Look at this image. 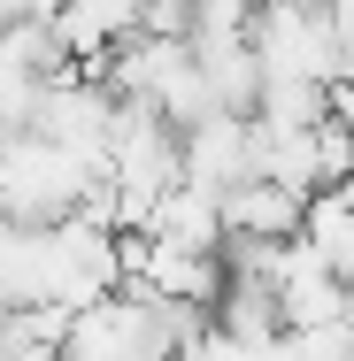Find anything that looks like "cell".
<instances>
[{
    "label": "cell",
    "instance_id": "1",
    "mask_svg": "<svg viewBox=\"0 0 354 361\" xmlns=\"http://www.w3.org/2000/svg\"><path fill=\"white\" fill-rule=\"evenodd\" d=\"M93 177H100V161H85V154H62L39 131H0V223H16V231H47V223L77 216Z\"/></svg>",
    "mask_w": 354,
    "mask_h": 361
},
{
    "label": "cell",
    "instance_id": "2",
    "mask_svg": "<svg viewBox=\"0 0 354 361\" xmlns=\"http://www.w3.org/2000/svg\"><path fill=\"white\" fill-rule=\"evenodd\" d=\"M247 47H254L262 77H300V85L339 77V31H331L324 0H254Z\"/></svg>",
    "mask_w": 354,
    "mask_h": 361
},
{
    "label": "cell",
    "instance_id": "3",
    "mask_svg": "<svg viewBox=\"0 0 354 361\" xmlns=\"http://www.w3.org/2000/svg\"><path fill=\"white\" fill-rule=\"evenodd\" d=\"M54 354L62 361H170L139 292H108V300L77 307L70 323H62V346Z\"/></svg>",
    "mask_w": 354,
    "mask_h": 361
},
{
    "label": "cell",
    "instance_id": "4",
    "mask_svg": "<svg viewBox=\"0 0 354 361\" xmlns=\"http://www.w3.org/2000/svg\"><path fill=\"white\" fill-rule=\"evenodd\" d=\"M108 116H116V100L100 92V77H93V70H62V77H47V85H39L31 131H39V139H54L62 154L100 161V146H108Z\"/></svg>",
    "mask_w": 354,
    "mask_h": 361
},
{
    "label": "cell",
    "instance_id": "5",
    "mask_svg": "<svg viewBox=\"0 0 354 361\" xmlns=\"http://www.w3.org/2000/svg\"><path fill=\"white\" fill-rule=\"evenodd\" d=\"M247 169V116H201L193 131H177V185L201 192H231Z\"/></svg>",
    "mask_w": 354,
    "mask_h": 361
},
{
    "label": "cell",
    "instance_id": "6",
    "mask_svg": "<svg viewBox=\"0 0 354 361\" xmlns=\"http://www.w3.org/2000/svg\"><path fill=\"white\" fill-rule=\"evenodd\" d=\"M124 292H154V300H185V307H216L223 292V262L216 254H193V246H162L146 238V262Z\"/></svg>",
    "mask_w": 354,
    "mask_h": 361
},
{
    "label": "cell",
    "instance_id": "7",
    "mask_svg": "<svg viewBox=\"0 0 354 361\" xmlns=\"http://www.w3.org/2000/svg\"><path fill=\"white\" fill-rule=\"evenodd\" d=\"M139 8L146 0H62L54 8V39H62V54L77 70H93L108 47H124L139 31Z\"/></svg>",
    "mask_w": 354,
    "mask_h": 361
},
{
    "label": "cell",
    "instance_id": "8",
    "mask_svg": "<svg viewBox=\"0 0 354 361\" xmlns=\"http://www.w3.org/2000/svg\"><path fill=\"white\" fill-rule=\"evenodd\" d=\"M223 238H300V192H285L270 177H239L231 192H216Z\"/></svg>",
    "mask_w": 354,
    "mask_h": 361
},
{
    "label": "cell",
    "instance_id": "9",
    "mask_svg": "<svg viewBox=\"0 0 354 361\" xmlns=\"http://www.w3.org/2000/svg\"><path fill=\"white\" fill-rule=\"evenodd\" d=\"M139 231H146V238H162V246H193V254H216V246H223L216 192H201V185H170V192H154Z\"/></svg>",
    "mask_w": 354,
    "mask_h": 361
},
{
    "label": "cell",
    "instance_id": "10",
    "mask_svg": "<svg viewBox=\"0 0 354 361\" xmlns=\"http://www.w3.org/2000/svg\"><path fill=\"white\" fill-rule=\"evenodd\" d=\"M185 54H193V70H201V85H208L216 116H254L262 62H254V47H247V39H216V47H193V39H185Z\"/></svg>",
    "mask_w": 354,
    "mask_h": 361
},
{
    "label": "cell",
    "instance_id": "11",
    "mask_svg": "<svg viewBox=\"0 0 354 361\" xmlns=\"http://www.w3.org/2000/svg\"><path fill=\"white\" fill-rule=\"evenodd\" d=\"M339 315H347V285H339L324 262L293 269L278 285V331H331Z\"/></svg>",
    "mask_w": 354,
    "mask_h": 361
},
{
    "label": "cell",
    "instance_id": "12",
    "mask_svg": "<svg viewBox=\"0 0 354 361\" xmlns=\"http://www.w3.org/2000/svg\"><path fill=\"white\" fill-rule=\"evenodd\" d=\"M0 62L16 77H31V85L77 70L70 54H62V39H54V16H47V23H0Z\"/></svg>",
    "mask_w": 354,
    "mask_h": 361
},
{
    "label": "cell",
    "instance_id": "13",
    "mask_svg": "<svg viewBox=\"0 0 354 361\" xmlns=\"http://www.w3.org/2000/svg\"><path fill=\"white\" fill-rule=\"evenodd\" d=\"M247 23H254V0H193V8H185V39H193V47L247 39Z\"/></svg>",
    "mask_w": 354,
    "mask_h": 361
},
{
    "label": "cell",
    "instance_id": "14",
    "mask_svg": "<svg viewBox=\"0 0 354 361\" xmlns=\"http://www.w3.org/2000/svg\"><path fill=\"white\" fill-rule=\"evenodd\" d=\"M62 0H0V23H47Z\"/></svg>",
    "mask_w": 354,
    "mask_h": 361
},
{
    "label": "cell",
    "instance_id": "15",
    "mask_svg": "<svg viewBox=\"0 0 354 361\" xmlns=\"http://www.w3.org/2000/svg\"><path fill=\"white\" fill-rule=\"evenodd\" d=\"M339 331H347V338H354V292H347V315H339Z\"/></svg>",
    "mask_w": 354,
    "mask_h": 361
},
{
    "label": "cell",
    "instance_id": "16",
    "mask_svg": "<svg viewBox=\"0 0 354 361\" xmlns=\"http://www.w3.org/2000/svg\"><path fill=\"white\" fill-rule=\"evenodd\" d=\"M347 185H354V177H347Z\"/></svg>",
    "mask_w": 354,
    "mask_h": 361
}]
</instances>
